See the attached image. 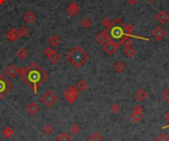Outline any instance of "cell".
<instances>
[{"mask_svg":"<svg viewBox=\"0 0 169 141\" xmlns=\"http://www.w3.org/2000/svg\"><path fill=\"white\" fill-rule=\"evenodd\" d=\"M139 0H127V2L130 4V5H132V6H136L137 4L138 3Z\"/></svg>","mask_w":169,"mask_h":141,"instance_id":"34","label":"cell"},{"mask_svg":"<svg viewBox=\"0 0 169 141\" xmlns=\"http://www.w3.org/2000/svg\"><path fill=\"white\" fill-rule=\"evenodd\" d=\"M66 12H67V14H68L70 17H75L77 14H78V12H79V6H78V4H77L76 2H71V3H69V5L67 6Z\"/></svg>","mask_w":169,"mask_h":141,"instance_id":"11","label":"cell"},{"mask_svg":"<svg viewBox=\"0 0 169 141\" xmlns=\"http://www.w3.org/2000/svg\"><path fill=\"white\" fill-rule=\"evenodd\" d=\"M89 140L90 141H102V137H101V135L98 132H94L91 134V136L89 137Z\"/></svg>","mask_w":169,"mask_h":141,"instance_id":"28","label":"cell"},{"mask_svg":"<svg viewBox=\"0 0 169 141\" xmlns=\"http://www.w3.org/2000/svg\"><path fill=\"white\" fill-rule=\"evenodd\" d=\"M136 98L138 101H144L147 98V93L143 89H139L136 93Z\"/></svg>","mask_w":169,"mask_h":141,"instance_id":"21","label":"cell"},{"mask_svg":"<svg viewBox=\"0 0 169 141\" xmlns=\"http://www.w3.org/2000/svg\"><path fill=\"white\" fill-rule=\"evenodd\" d=\"M162 98H163L164 100H165V101L167 102V103L169 104V88H168V89H167L165 92H164V93H163Z\"/></svg>","mask_w":169,"mask_h":141,"instance_id":"33","label":"cell"},{"mask_svg":"<svg viewBox=\"0 0 169 141\" xmlns=\"http://www.w3.org/2000/svg\"><path fill=\"white\" fill-rule=\"evenodd\" d=\"M18 73L21 79L30 87L35 94H37L38 89L49 79L46 71L36 62H33L29 67H19Z\"/></svg>","mask_w":169,"mask_h":141,"instance_id":"1","label":"cell"},{"mask_svg":"<svg viewBox=\"0 0 169 141\" xmlns=\"http://www.w3.org/2000/svg\"><path fill=\"white\" fill-rule=\"evenodd\" d=\"M119 45L120 46H123L124 47H127V46H131L133 45V40L131 37H124L120 40L119 42Z\"/></svg>","mask_w":169,"mask_h":141,"instance_id":"17","label":"cell"},{"mask_svg":"<svg viewBox=\"0 0 169 141\" xmlns=\"http://www.w3.org/2000/svg\"><path fill=\"white\" fill-rule=\"evenodd\" d=\"M64 96L67 103L73 104L77 100V98H78V90H77L76 87L70 86L64 92Z\"/></svg>","mask_w":169,"mask_h":141,"instance_id":"6","label":"cell"},{"mask_svg":"<svg viewBox=\"0 0 169 141\" xmlns=\"http://www.w3.org/2000/svg\"><path fill=\"white\" fill-rule=\"evenodd\" d=\"M17 56L19 59H21V60H24V59H26V58L29 56V51L27 48L25 47H22L20 48L18 51H17Z\"/></svg>","mask_w":169,"mask_h":141,"instance_id":"18","label":"cell"},{"mask_svg":"<svg viewBox=\"0 0 169 141\" xmlns=\"http://www.w3.org/2000/svg\"><path fill=\"white\" fill-rule=\"evenodd\" d=\"M43 131H44L46 134H51L52 132V128L51 124H46L44 127H43Z\"/></svg>","mask_w":169,"mask_h":141,"instance_id":"31","label":"cell"},{"mask_svg":"<svg viewBox=\"0 0 169 141\" xmlns=\"http://www.w3.org/2000/svg\"><path fill=\"white\" fill-rule=\"evenodd\" d=\"M23 19L25 20L27 23H34L36 20H37V16L36 14L32 12V11H27L26 13H24L23 15Z\"/></svg>","mask_w":169,"mask_h":141,"instance_id":"16","label":"cell"},{"mask_svg":"<svg viewBox=\"0 0 169 141\" xmlns=\"http://www.w3.org/2000/svg\"><path fill=\"white\" fill-rule=\"evenodd\" d=\"M44 53H45L46 57L49 59V61L52 63V64H57V63L60 62V58H61L60 53L57 52L56 50H52V47H47L46 50H44Z\"/></svg>","mask_w":169,"mask_h":141,"instance_id":"7","label":"cell"},{"mask_svg":"<svg viewBox=\"0 0 169 141\" xmlns=\"http://www.w3.org/2000/svg\"><path fill=\"white\" fill-rule=\"evenodd\" d=\"M47 42H49V43L52 46L56 47V46H57L60 45V38L57 37V36H51L49 38H47Z\"/></svg>","mask_w":169,"mask_h":141,"instance_id":"20","label":"cell"},{"mask_svg":"<svg viewBox=\"0 0 169 141\" xmlns=\"http://www.w3.org/2000/svg\"><path fill=\"white\" fill-rule=\"evenodd\" d=\"M66 59L73 67L80 68L89 59V54L81 46H76L66 54Z\"/></svg>","mask_w":169,"mask_h":141,"instance_id":"2","label":"cell"},{"mask_svg":"<svg viewBox=\"0 0 169 141\" xmlns=\"http://www.w3.org/2000/svg\"><path fill=\"white\" fill-rule=\"evenodd\" d=\"M19 34H20V37H27L29 35V31L28 29L25 27H21L19 29Z\"/></svg>","mask_w":169,"mask_h":141,"instance_id":"30","label":"cell"},{"mask_svg":"<svg viewBox=\"0 0 169 141\" xmlns=\"http://www.w3.org/2000/svg\"><path fill=\"white\" fill-rule=\"evenodd\" d=\"M101 24H102V26L105 28V30H108V29L110 28V26H111V24H112V21H110L108 18H105L102 20Z\"/></svg>","mask_w":169,"mask_h":141,"instance_id":"29","label":"cell"},{"mask_svg":"<svg viewBox=\"0 0 169 141\" xmlns=\"http://www.w3.org/2000/svg\"><path fill=\"white\" fill-rule=\"evenodd\" d=\"M120 110H121V108H120V106L118 104H114L112 107H111V111H112L114 114H118L120 111Z\"/></svg>","mask_w":169,"mask_h":141,"instance_id":"32","label":"cell"},{"mask_svg":"<svg viewBox=\"0 0 169 141\" xmlns=\"http://www.w3.org/2000/svg\"><path fill=\"white\" fill-rule=\"evenodd\" d=\"M125 54L127 55L128 57H132L134 56V54H136V50L131 46H127V47H125Z\"/></svg>","mask_w":169,"mask_h":141,"instance_id":"24","label":"cell"},{"mask_svg":"<svg viewBox=\"0 0 169 141\" xmlns=\"http://www.w3.org/2000/svg\"><path fill=\"white\" fill-rule=\"evenodd\" d=\"M41 101L46 107L51 108V107H52L59 101V98H57V96L52 90H47L45 93L41 96Z\"/></svg>","mask_w":169,"mask_h":141,"instance_id":"4","label":"cell"},{"mask_svg":"<svg viewBox=\"0 0 169 141\" xmlns=\"http://www.w3.org/2000/svg\"><path fill=\"white\" fill-rule=\"evenodd\" d=\"M56 140L57 141H71V137L66 132H61L56 137Z\"/></svg>","mask_w":169,"mask_h":141,"instance_id":"25","label":"cell"},{"mask_svg":"<svg viewBox=\"0 0 169 141\" xmlns=\"http://www.w3.org/2000/svg\"><path fill=\"white\" fill-rule=\"evenodd\" d=\"M125 68H126V66L122 61H117L114 64V69L117 73H122V72L125 70Z\"/></svg>","mask_w":169,"mask_h":141,"instance_id":"23","label":"cell"},{"mask_svg":"<svg viewBox=\"0 0 169 141\" xmlns=\"http://www.w3.org/2000/svg\"><path fill=\"white\" fill-rule=\"evenodd\" d=\"M13 88L12 84L9 82L4 75L0 74V100H2L7 94H9Z\"/></svg>","mask_w":169,"mask_h":141,"instance_id":"5","label":"cell"},{"mask_svg":"<svg viewBox=\"0 0 169 141\" xmlns=\"http://www.w3.org/2000/svg\"><path fill=\"white\" fill-rule=\"evenodd\" d=\"M6 37L9 41H10L11 42H16L19 38H20V34H19V30H17V29L15 28H12L10 29L7 34H6Z\"/></svg>","mask_w":169,"mask_h":141,"instance_id":"12","label":"cell"},{"mask_svg":"<svg viewBox=\"0 0 169 141\" xmlns=\"http://www.w3.org/2000/svg\"><path fill=\"white\" fill-rule=\"evenodd\" d=\"M69 130L72 134H77V133H79V131H80V126L78 124H75V123L71 124Z\"/></svg>","mask_w":169,"mask_h":141,"instance_id":"27","label":"cell"},{"mask_svg":"<svg viewBox=\"0 0 169 141\" xmlns=\"http://www.w3.org/2000/svg\"><path fill=\"white\" fill-rule=\"evenodd\" d=\"M119 46H120L119 42H116L113 40H110V41H108L104 45L103 50H104V51L106 53H107V54L112 55V54H114V53L119 50Z\"/></svg>","mask_w":169,"mask_h":141,"instance_id":"8","label":"cell"},{"mask_svg":"<svg viewBox=\"0 0 169 141\" xmlns=\"http://www.w3.org/2000/svg\"><path fill=\"white\" fill-rule=\"evenodd\" d=\"M110 40H111V38H110L108 33H107V31H106V30L99 33L98 35L96 36V38H95L96 42L99 43V45H105V43L107 42L108 41H110Z\"/></svg>","mask_w":169,"mask_h":141,"instance_id":"10","label":"cell"},{"mask_svg":"<svg viewBox=\"0 0 169 141\" xmlns=\"http://www.w3.org/2000/svg\"><path fill=\"white\" fill-rule=\"evenodd\" d=\"M2 134L5 138H11L13 134H14V131L13 129L10 127V126H6V127H4V129L2 130Z\"/></svg>","mask_w":169,"mask_h":141,"instance_id":"22","label":"cell"},{"mask_svg":"<svg viewBox=\"0 0 169 141\" xmlns=\"http://www.w3.org/2000/svg\"><path fill=\"white\" fill-rule=\"evenodd\" d=\"M151 36L155 38L156 41H161L162 38L166 36V31L162 27H156L151 32Z\"/></svg>","mask_w":169,"mask_h":141,"instance_id":"9","label":"cell"},{"mask_svg":"<svg viewBox=\"0 0 169 141\" xmlns=\"http://www.w3.org/2000/svg\"><path fill=\"white\" fill-rule=\"evenodd\" d=\"M81 26L84 29H90L91 27H92V21L88 18L83 19V20L81 21Z\"/></svg>","mask_w":169,"mask_h":141,"instance_id":"26","label":"cell"},{"mask_svg":"<svg viewBox=\"0 0 169 141\" xmlns=\"http://www.w3.org/2000/svg\"><path fill=\"white\" fill-rule=\"evenodd\" d=\"M5 73H6L9 77H12V78H14V77H16V75L18 74V68H17L15 65L10 64V65H8V66L6 67Z\"/></svg>","mask_w":169,"mask_h":141,"instance_id":"15","label":"cell"},{"mask_svg":"<svg viewBox=\"0 0 169 141\" xmlns=\"http://www.w3.org/2000/svg\"><path fill=\"white\" fill-rule=\"evenodd\" d=\"M155 19L161 24H166L169 21V14L166 11H159L156 15H155Z\"/></svg>","mask_w":169,"mask_h":141,"instance_id":"13","label":"cell"},{"mask_svg":"<svg viewBox=\"0 0 169 141\" xmlns=\"http://www.w3.org/2000/svg\"><path fill=\"white\" fill-rule=\"evenodd\" d=\"M76 88L78 90V92H84L88 88V83L84 79H81L80 81H78V83H77Z\"/></svg>","mask_w":169,"mask_h":141,"instance_id":"19","label":"cell"},{"mask_svg":"<svg viewBox=\"0 0 169 141\" xmlns=\"http://www.w3.org/2000/svg\"><path fill=\"white\" fill-rule=\"evenodd\" d=\"M165 119H166V120L168 121V123H169V111H168V113L165 115Z\"/></svg>","mask_w":169,"mask_h":141,"instance_id":"36","label":"cell"},{"mask_svg":"<svg viewBox=\"0 0 169 141\" xmlns=\"http://www.w3.org/2000/svg\"><path fill=\"white\" fill-rule=\"evenodd\" d=\"M108 33L111 40H121L124 37H129V35L126 32L125 29V24L123 21H121L120 19H115L112 21L110 28L108 30H106Z\"/></svg>","mask_w":169,"mask_h":141,"instance_id":"3","label":"cell"},{"mask_svg":"<svg viewBox=\"0 0 169 141\" xmlns=\"http://www.w3.org/2000/svg\"><path fill=\"white\" fill-rule=\"evenodd\" d=\"M26 111L30 115H35L39 111V106L34 101H32L26 106Z\"/></svg>","mask_w":169,"mask_h":141,"instance_id":"14","label":"cell"},{"mask_svg":"<svg viewBox=\"0 0 169 141\" xmlns=\"http://www.w3.org/2000/svg\"><path fill=\"white\" fill-rule=\"evenodd\" d=\"M147 2H149V3H152V2H154L155 1V0H146Z\"/></svg>","mask_w":169,"mask_h":141,"instance_id":"37","label":"cell"},{"mask_svg":"<svg viewBox=\"0 0 169 141\" xmlns=\"http://www.w3.org/2000/svg\"><path fill=\"white\" fill-rule=\"evenodd\" d=\"M4 2H5V0H0V4H3Z\"/></svg>","mask_w":169,"mask_h":141,"instance_id":"38","label":"cell"},{"mask_svg":"<svg viewBox=\"0 0 169 141\" xmlns=\"http://www.w3.org/2000/svg\"><path fill=\"white\" fill-rule=\"evenodd\" d=\"M158 141H168V138H167L164 134H161V135L158 137Z\"/></svg>","mask_w":169,"mask_h":141,"instance_id":"35","label":"cell"}]
</instances>
